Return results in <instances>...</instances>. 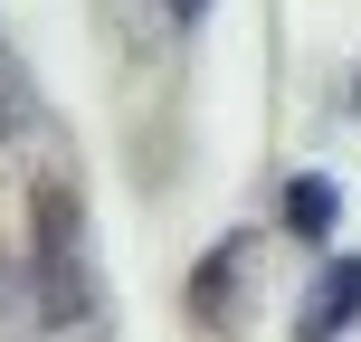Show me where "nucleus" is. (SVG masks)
I'll return each mask as SVG.
<instances>
[{
  "mask_svg": "<svg viewBox=\"0 0 361 342\" xmlns=\"http://www.w3.org/2000/svg\"><path fill=\"white\" fill-rule=\"evenodd\" d=\"M361 314V257H343V267H324V286H314V305L295 314V342H333Z\"/></svg>",
  "mask_w": 361,
  "mask_h": 342,
  "instance_id": "obj_1",
  "label": "nucleus"
},
{
  "mask_svg": "<svg viewBox=\"0 0 361 342\" xmlns=\"http://www.w3.org/2000/svg\"><path fill=\"white\" fill-rule=\"evenodd\" d=\"M333 219H343V190H333V171H295V181H286V228H295V238H324Z\"/></svg>",
  "mask_w": 361,
  "mask_h": 342,
  "instance_id": "obj_2",
  "label": "nucleus"
},
{
  "mask_svg": "<svg viewBox=\"0 0 361 342\" xmlns=\"http://www.w3.org/2000/svg\"><path fill=\"white\" fill-rule=\"evenodd\" d=\"M200 10H209V0H171V19H200Z\"/></svg>",
  "mask_w": 361,
  "mask_h": 342,
  "instance_id": "obj_3",
  "label": "nucleus"
}]
</instances>
